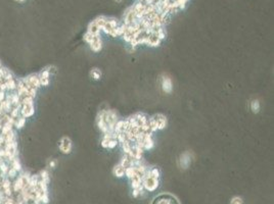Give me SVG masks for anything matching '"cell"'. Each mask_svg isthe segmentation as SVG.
<instances>
[{
	"instance_id": "24",
	"label": "cell",
	"mask_w": 274,
	"mask_h": 204,
	"mask_svg": "<svg viewBox=\"0 0 274 204\" xmlns=\"http://www.w3.org/2000/svg\"><path fill=\"white\" fill-rule=\"evenodd\" d=\"M230 204H243V200L242 197L234 196L231 200H230Z\"/></svg>"
},
{
	"instance_id": "6",
	"label": "cell",
	"mask_w": 274,
	"mask_h": 204,
	"mask_svg": "<svg viewBox=\"0 0 274 204\" xmlns=\"http://www.w3.org/2000/svg\"><path fill=\"white\" fill-rule=\"evenodd\" d=\"M58 147H59V150H61L63 154H69V153H71L72 147H73L72 140L70 139L69 137H62L61 141H59Z\"/></svg>"
},
{
	"instance_id": "17",
	"label": "cell",
	"mask_w": 274,
	"mask_h": 204,
	"mask_svg": "<svg viewBox=\"0 0 274 204\" xmlns=\"http://www.w3.org/2000/svg\"><path fill=\"white\" fill-rule=\"evenodd\" d=\"M4 139H5V143H11L15 141V132L11 130V132H8L6 135H4Z\"/></svg>"
},
{
	"instance_id": "3",
	"label": "cell",
	"mask_w": 274,
	"mask_h": 204,
	"mask_svg": "<svg viewBox=\"0 0 274 204\" xmlns=\"http://www.w3.org/2000/svg\"><path fill=\"white\" fill-rule=\"evenodd\" d=\"M119 144L116 134H105L101 140V146L105 149H113Z\"/></svg>"
},
{
	"instance_id": "4",
	"label": "cell",
	"mask_w": 274,
	"mask_h": 204,
	"mask_svg": "<svg viewBox=\"0 0 274 204\" xmlns=\"http://www.w3.org/2000/svg\"><path fill=\"white\" fill-rule=\"evenodd\" d=\"M193 155L190 151H185L180 155L178 159V165L181 169H187L189 168V165L191 164Z\"/></svg>"
},
{
	"instance_id": "5",
	"label": "cell",
	"mask_w": 274,
	"mask_h": 204,
	"mask_svg": "<svg viewBox=\"0 0 274 204\" xmlns=\"http://www.w3.org/2000/svg\"><path fill=\"white\" fill-rule=\"evenodd\" d=\"M161 87L164 93L166 94H171L173 92V82L172 79L168 75L163 73L161 76Z\"/></svg>"
},
{
	"instance_id": "29",
	"label": "cell",
	"mask_w": 274,
	"mask_h": 204,
	"mask_svg": "<svg viewBox=\"0 0 274 204\" xmlns=\"http://www.w3.org/2000/svg\"><path fill=\"white\" fill-rule=\"evenodd\" d=\"M1 68H2V65H1V62H0V69H1Z\"/></svg>"
},
{
	"instance_id": "20",
	"label": "cell",
	"mask_w": 274,
	"mask_h": 204,
	"mask_svg": "<svg viewBox=\"0 0 274 204\" xmlns=\"http://www.w3.org/2000/svg\"><path fill=\"white\" fill-rule=\"evenodd\" d=\"M34 98H32V97L30 96H25L23 97L22 100H21V104L22 105H32L34 104Z\"/></svg>"
},
{
	"instance_id": "22",
	"label": "cell",
	"mask_w": 274,
	"mask_h": 204,
	"mask_svg": "<svg viewBox=\"0 0 274 204\" xmlns=\"http://www.w3.org/2000/svg\"><path fill=\"white\" fill-rule=\"evenodd\" d=\"M11 168L15 169L16 172H21V170H22V165H21V163H19V159L16 158V157L11 162Z\"/></svg>"
},
{
	"instance_id": "8",
	"label": "cell",
	"mask_w": 274,
	"mask_h": 204,
	"mask_svg": "<svg viewBox=\"0 0 274 204\" xmlns=\"http://www.w3.org/2000/svg\"><path fill=\"white\" fill-rule=\"evenodd\" d=\"M88 44L93 52H99L102 49V41L100 36H94Z\"/></svg>"
},
{
	"instance_id": "15",
	"label": "cell",
	"mask_w": 274,
	"mask_h": 204,
	"mask_svg": "<svg viewBox=\"0 0 274 204\" xmlns=\"http://www.w3.org/2000/svg\"><path fill=\"white\" fill-rule=\"evenodd\" d=\"M90 76H91V78L93 80L97 81V80H99L100 78H101V71H100V69H97V68L92 69L91 71H90Z\"/></svg>"
},
{
	"instance_id": "28",
	"label": "cell",
	"mask_w": 274,
	"mask_h": 204,
	"mask_svg": "<svg viewBox=\"0 0 274 204\" xmlns=\"http://www.w3.org/2000/svg\"><path fill=\"white\" fill-rule=\"evenodd\" d=\"M115 1H117V2H122L123 0H115Z\"/></svg>"
},
{
	"instance_id": "16",
	"label": "cell",
	"mask_w": 274,
	"mask_h": 204,
	"mask_svg": "<svg viewBox=\"0 0 274 204\" xmlns=\"http://www.w3.org/2000/svg\"><path fill=\"white\" fill-rule=\"evenodd\" d=\"M13 128V125L9 123H3L2 128H1V135H6L8 132H11Z\"/></svg>"
},
{
	"instance_id": "27",
	"label": "cell",
	"mask_w": 274,
	"mask_h": 204,
	"mask_svg": "<svg viewBox=\"0 0 274 204\" xmlns=\"http://www.w3.org/2000/svg\"><path fill=\"white\" fill-rule=\"evenodd\" d=\"M15 1H16V2H19V3H23V2H25L26 0H15Z\"/></svg>"
},
{
	"instance_id": "13",
	"label": "cell",
	"mask_w": 274,
	"mask_h": 204,
	"mask_svg": "<svg viewBox=\"0 0 274 204\" xmlns=\"http://www.w3.org/2000/svg\"><path fill=\"white\" fill-rule=\"evenodd\" d=\"M125 168L123 166L122 164H120V163H118L115 168H113V176L117 177V178H122V177L125 176Z\"/></svg>"
},
{
	"instance_id": "26",
	"label": "cell",
	"mask_w": 274,
	"mask_h": 204,
	"mask_svg": "<svg viewBox=\"0 0 274 204\" xmlns=\"http://www.w3.org/2000/svg\"><path fill=\"white\" fill-rule=\"evenodd\" d=\"M55 165H56V162L54 161V160H51V161L49 162V166H50V168L53 169V168H55Z\"/></svg>"
},
{
	"instance_id": "25",
	"label": "cell",
	"mask_w": 274,
	"mask_h": 204,
	"mask_svg": "<svg viewBox=\"0 0 274 204\" xmlns=\"http://www.w3.org/2000/svg\"><path fill=\"white\" fill-rule=\"evenodd\" d=\"M5 97H6L5 91H1V90H0V102L3 101V100H5Z\"/></svg>"
},
{
	"instance_id": "1",
	"label": "cell",
	"mask_w": 274,
	"mask_h": 204,
	"mask_svg": "<svg viewBox=\"0 0 274 204\" xmlns=\"http://www.w3.org/2000/svg\"><path fill=\"white\" fill-rule=\"evenodd\" d=\"M160 186V179L156 178L152 175H150L148 172V168L146 169L145 175L142 179V187L144 191L148 192H155Z\"/></svg>"
},
{
	"instance_id": "21",
	"label": "cell",
	"mask_w": 274,
	"mask_h": 204,
	"mask_svg": "<svg viewBox=\"0 0 274 204\" xmlns=\"http://www.w3.org/2000/svg\"><path fill=\"white\" fill-rule=\"evenodd\" d=\"M39 178H40V180H42L43 182H45L47 184H49V182H50L49 173H48L47 170H42V172L40 173V175H39Z\"/></svg>"
},
{
	"instance_id": "19",
	"label": "cell",
	"mask_w": 274,
	"mask_h": 204,
	"mask_svg": "<svg viewBox=\"0 0 274 204\" xmlns=\"http://www.w3.org/2000/svg\"><path fill=\"white\" fill-rule=\"evenodd\" d=\"M5 84H6V90H8V91H13V90H16V82L15 81V79L9 80V81H6Z\"/></svg>"
},
{
	"instance_id": "23",
	"label": "cell",
	"mask_w": 274,
	"mask_h": 204,
	"mask_svg": "<svg viewBox=\"0 0 274 204\" xmlns=\"http://www.w3.org/2000/svg\"><path fill=\"white\" fill-rule=\"evenodd\" d=\"M18 173H19V172H16V170H15V169L9 168L8 172H7V173H6V175H7V178H8L9 180H11V179H15L16 177H18Z\"/></svg>"
},
{
	"instance_id": "9",
	"label": "cell",
	"mask_w": 274,
	"mask_h": 204,
	"mask_svg": "<svg viewBox=\"0 0 274 204\" xmlns=\"http://www.w3.org/2000/svg\"><path fill=\"white\" fill-rule=\"evenodd\" d=\"M34 111H35L34 104L22 105L21 110H19V113H21V115L23 116V118L27 119V118H30V116H32L33 114H34Z\"/></svg>"
},
{
	"instance_id": "12",
	"label": "cell",
	"mask_w": 274,
	"mask_h": 204,
	"mask_svg": "<svg viewBox=\"0 0 274 204\" xmlns=\"http://www.w3.org/2000/svg\"><path fill=\"white\" fill-rule=\"evenodd\" d=\"M100 31H101V30H100V28L97 26V24H96L94 21H92L88 25L87 32L90 33V34L95 35V36H100Z\"/></svg>"
},
{
	"instance_id": "10",
	"label": "cell",
	"mask_w": 274,
	"mask_h": 204,
	"mask_svg": "<svg viewBox=\"0 0 274 204\" xmlns=\"http://www.w3.org/2000/svg\"><path fill=\"white\" fill-rule=\"evenodd\" d=\"M25 185H28V184H26V182L24 181V179H23L21 176L16 177L15 180V182H13V184H11L12 189H13V192L19 193L23 188H24V186H25Z\"/></svg>"
},
{
	"instance_id": "14",
	"label": "cell",
	"mask_w": 274,
	"mask_h": 204,
	"mask_svg": "<svg viewBox=\"0 0 274 204\" xmlns=\"http://www.w3.org/2000/svg\"><path fill=\"white\" fill-rule=\"evenodd\" d=\"M250 106V110H252L254 113H258L260 111V108H261V106H260V102H259L258 99L252 100Z\"/></svg>"
},
{
	"instance_id": "7",
	"label": "cell",
	"mask_w": 274,
	"mask_h": 204,
	"mask_svg": "<svg viewBox=\"0 0 274 204\" xmlns=\"http://www.w3.org/2000/svg\"><path fill=\"white\" fill-rule=\"evenodd\" d=\"M152 118L155 120V123H156V128H158V131H162L167 127V123H168V120L167 118L162 113H158V114L152 115Z\"/></svg>"
},
{
	"instance_id": "2",
	"label": "cell",
	"mask_w": 274,
	"mask_h": 204,
	"mask_svg": "<svg viewBox=\"0 0 274 204\" xmlns=\"http://www.w3.org/2000/svg\"><path fill=\"white\" fill-rule=\"evenodd\" d=\"M152 204H180L179 200L172 194L163 193L155 197Z\"/></svg>"
},
{
	"instance_id": "18",
	"label": "cell",
	"mask_w": 274,
	"mask_h": 204,
	"mask_svg": "<svg viewBox=\"0 0 274 204\" xmlns=\"http://www.w3.org/2000/svg\"><path fill=\"white\" fill-rule=\"evenodd\" d=\"M25 123H26V119L25 118H23V116H21V118H18V119H15V126L16 129L18 130H21L23 127L25 126Z\"/></svg>"
},
{
	"instance_id": "11",
	"label": "cell",
	"mask_w": 274,
	"mask_h": 204,
	"mask_svg": "<svg viewBox=\"0 0 274 204\" xmlns=\"http://www.w3.org/2000/svg\"><path fill=\"white\" fill-rule=\"evenodd\" d=\"M38 78L40 80V84L41 86H48L50 82V71L44 69L38 75Z\"/></svg>"
}]
</instances>
